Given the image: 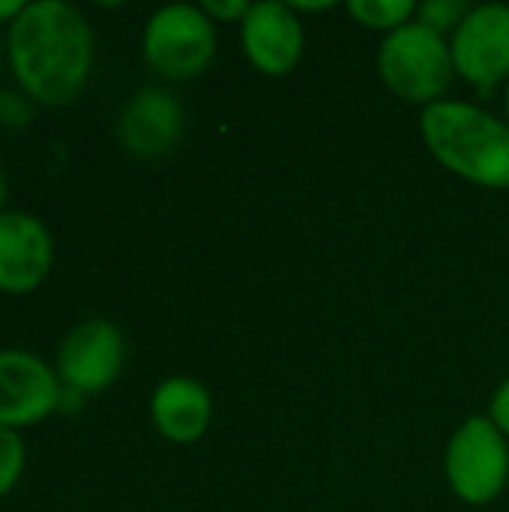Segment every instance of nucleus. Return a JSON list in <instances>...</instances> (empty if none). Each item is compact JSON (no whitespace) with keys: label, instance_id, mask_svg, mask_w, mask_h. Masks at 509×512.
Masks as SVG:
<instances>
[{"label":"nucleus","instance_id":"obj_1","mask_svg":"<svg viewBox=\"0 0 509 512\" xmlns=\"http://www.w3.org/2000/svg\"><path fill=\"white\" fill-rule=\"evenodd\" d=\"M6 60L36 105L75 102L93 69V30L81 9L63 0H36L6 27Z\"/></svg>","mask_w":509,"mask_h":512},{"label":"nucleus","instance_id":"obj_2","mask_svg":"<svg viewBox=\"0 0 509 512\" xmlns=\"http://www.w3.org/2000/svg\"><path fill=\"white\" fill-rule=\"evenodd\" d=\"M423 138L432 156L453 174L492 186H509V126L465 102H435L423 111Z\"/></svg>","mask_w":509,"mask_h":512},{"label":"nucleus","instance_id":"obj_3","mask_svg":"<svg viewBox=\"0 0 509 512\" xmlns=\"http://www.w3.org/2000/svg\"><path fill=\"white\" fill-rule=\"evenodd\" d=\"M378 72L399 99L435 105L450 90L456 63L447 39L417 21L387 33L378 51Z\"/></svg>","mask_w":509,"mask_h":512},{"label":"nucleus","instance_id":"obj_4","mask_svg":"<svg viewBox=\"0 0 509 512\" xmlns=\"http://www.w3.org/2000/svg\"><path fill=\"white\" fill-rule=\"evenodd\" d=\"M144 60L165 78L186 81L201 75L216 54V27L201 6L171 3L153 12L144 27Z\"/></svg>","mask_w":509,"mask_h":512},{"label":"nucleus","instance_id":"obj_5","mask_svg":"<svg viewBox=\"0 0 509 512\" xmlns=\"http://www.w3.org/2000/svg\"><path fill=\"white\" fill-rule=\"evenodd\" d=\"M509 477V447L504 432L486 420H468L450 441L447 450V480L453 492L468 504L495 501Z\"/></svg>","mask_w":509,"mask_h":512},{"label":"nucleus","instance_id":"obj_6","mask_svg":"<svg viewBox=\"0 0 509 512\" xmlns=\"http://www.w3.org/2000/svg\"><path fill=\"white\" fill-rule=\"evenodd\" d=\"M123 363H126L123 333L105 318H90L75 324L63 336L54 369L66 390L90 396L108 390L120 378Z\"/></svg>","mask_w":509,"mask_h":512},{"label":"nucleus","instance_id":"obj_7","mask_svg":"<svg viewBox=\"0 0 509 512\" xmlns=\"http://www.w3.org/2000/svg\"><path fill=\"white\" fill-rule=\"evenodd\" d=\"M63 384L57 369L24 348L0 351V426L24 429L60 411Z\"/></svg>","mask_w":509,"mask_h":512},{"label":"nucleus","instance_id":"obj_8","mask_svg":"<svg viewBox=\"0 0 509 512\" xmlns=\"http://www.w3.org/2000/svg\"><path fill=\"white\" fill-rule=\"evenodd\" d=\"M450 51L456 72L480 93H492L509 75V6H474L453 33Z\"/></svg>","mask_w":509,"mask_h":512},{"label":"nucleus","instance_id":"obj_9","mask_svg":"<svg viewBox=\"0 0 509 512\" xmlns=\"http://www.w3.org/2000/svg\"><path fill=\"white\" fill-rule=\"evenodd\" d=\"M51 231L24 210L0 213V294H33L51 273Z\"/></svg>","mask_w":509,"mask_h":512},{"label":"nucleus","instance_id":"obj_10","mask_svg":"<svg viewBox=\"0 0 509 512\" xmlns=\"http://www.w3.org/2000/svg\"><path fill=\"white\" fill-rule=\"evenodd\" d=\"M183 105L162 87H141L117 117V141L135 159L168 156L183 138Z\"/></svg>","mask_w":509,"mask_h":512},{"label":"nucleus","instance_id":"obj_11","mask_svg":"<svg viewBox=\"0 0 509 512\" xmlns=\"http://www.w3.org/2000/svg\"><path fill=\"white\" fill-rule=\"evenodd\" d=\"M243 48L255 69L267 75H288L303 54V27L288 3H252L243 18Z\"/></svg>","mask_w":509,"mask_h":512},{"label":"nucleus","instance_id":"obj_12","mask_svg":"<svg viewBox=\"0 0 509 512\" xmlns=\"http://www.w3.org/2000/svg\"><path fill=\"white\" fill-rule=\"evenodd\" d=\"M153 426L174 444H195L210 429V393L195 378H168L156 387L150 402Z\"/></svg>","mask_w":509,"mask_h":512},{"label":"nucleus","instance_id":"obj_13","mask_svg":"<svg viewBox=\"0 0 509 512\" xmlns=\"http://www.w3.org/2000/svg\"><path fill=\"white\" fill-rule=\"evenodd\" d=\"M348 12L354 15V21L372 27V30H399L408 24V18L414 15V3L411 0H351Z\"/></svg>","mask_w":509,"mask_h":512},{"label":"nucleus","instance_id":"obj_14","mask_svg":"<svg viewBox=\"0 0 509 512\" xmlns=\"http://www.w3.org/2000/svg\"><path fill=\"white\" fill-rule=\"evenodd\" d=\"M24 462H27V447H24L21 435L15 429L0 426V498L18 486V480L24 474Z\"/></svg>","mask_w":509,"mask_h":512},{"label":"nucleus","instance_id":"obj_15","mask_svg":"<svg viewBox=\"0 0 509 512\" xmlns=\"http://www.w3.org/2000/svg\"><path fill=\"white\" fill-rule=\"evenodd\" d=\"M471 9L474 6H468L465 0H426L417 9V15H420V24L444 36L447 30H459V24L471 15Z\"/></svg>","mask_w":509,"mask_h":512},{"label":"nucleus","instance_id":"obj_16","mask_svg":"<svg viewBox=\"0 0 509 512\" xmlns=\"http://www.w3.org/2000/svg\"><path fill=\"white\" fill-rule=\"evenodd\" d=\"M33 99L21 90H0V126L3 129H27L33 120Z\"/></svg>","mask_w":509,"mask_h":512},{"label":"nucleus","instance_id":"obj_17","mask_svg":"<svg viewBox=\"0 0 509 512\" xmlns=\"http://www.w3.org/2000/svg\"><path fill=\"white\" fill-rule=\"evenodd\" d=\"M201 9L210 21H243L249 15L252 3H246V0H207V3H201Z\"/></svg>","mask_w":509,"mask_h":512},{"label":"nucleus","instance_id":"obj_18","mask_svg":"<svg viewBox=\"0 0 509 512\" xmlns=\"http://www.w3.org/2000/svg\"><path fill=\"white\" fill-rule=\"evenodd\" d=\"M492 423L509 435V378L498 387V393H495V399H492Z\"/></svg>","mask_w":509,"mask_h":512},{"label":"nucleus","instance_id":"obj_19","mask_svg":"<svg viewBox=\"0 0 509 512\" xmlns=\"http://www.w3.org/2000/svg\"><path fill=\"white\" fill-rule=\"evenodd\" d=\"M24 6H27L24 0H0V24L9 27V24L24 12Z\"/></svg>","mask_w":509,"mask_h":512},{"label":"nucleus","instance_id":"obj_20","mask_svg":"<svg viewBox=\"0 0 509 512\" xmlns=\"http://www.w3.org/2000/svg\"><path fill=\"white\" fill-rule=\"evenodd\" d=\"M6 192H9V183H6V174L0 168V213H3V204H6Z\"/></svg>","mask_w":509,"mask_h":512},{"label":"nucleus","instance_id":"obj_21","mask_svg":"<svg viewBox=\"0 0 509 512\" xmlns=\"http://www.w3.org/2000/svg\"><path fill=\"white\" fill-rule=\"evenodd\" d=\"M507 117H509V84H507Z\"/></svg>","mask_w":509,"mask_h":512}]
</instances>
